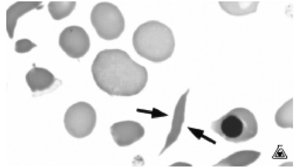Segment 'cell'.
I'll use <instances>...</instances> for the list:
<instances>
[{"label":"cell","mask_w":298,"mask_h":167,"mask_svg":"<svg viewBox=\"0 0 298 167\" xmlns=\"http://www.w3.org/2000/svg\"><path fill=\"white\" fill-rule=\"evenodd\" d=\"M98 87L111 96H130L140 93L148 80V73L125 51L107 49L99 52L91 67Z\"/></svg>","instance_id":"obj_1"},{"label":"cell","mask_w":298,"mask_h":167,"mask_svg":"<svg viewBox=\"0 0 298 167\" xmlns=\"http://www.w3.org/2000/svg\"><path fill=\"white\" fill-rule=\"evenodd\" d=\"M112 138L119 146L130 145L140 139L144 135L145 130L139 122L125 120L113 124L110 127Z\"/></svg>","instance_id":"obj_7"},{"label":"cell","mask_w":298,"mask_h":167,"mask_svg":"<svg viewBox=\"0 0 298 167\" xmlns=\"http://www.w3.org/2000/svg\"><path fill=\"white\" fill-rule=\"evenodd\" d=\"M96 113L89 103L84 101L75 103L66 110L64 123L68 132L77 138L89 135L96 125Z\"/></svg>","instance_id":"obj_5"},{"label":"cell","mask_w":298,"mask_h":167,"mask_svg":"<svg viewBox=\"0 0 298 167\" xmlns=\"http://www.w3.org/2000/svg\"><path fill=\"white\" fill-rule=\"evenodd\" d=\"M132 44L139 55L155 63L162 62L170 58L175 45L171 28L155 20L146 22L137 27L133 34Z\"/></svg>","instance_id":"obj_2"},{"label":"cell","mask_w":298,"mask_h":167,"mask_svg":"<svg viewBox=\"0 0 298 167\" xmlns=\"http://www.w3.org/2000/svg\"><path fill=\"white\" fill-rule=\"evenodd\" d=\"M292 98L284 103L276 111L275 120L277 125L283 128L293 127Z\"/></svg>","instance_id":"obj_12"},{"label":"cell","mask_w":298,"mask_h":167,"mask_svg":"<svg viewBox=\"0 0 298 167\" xmlns=\"http://www.w3.org/2000/svg\"><path fill=\"white\" fill-rule=\"evenodd\" d=\"M261 154L260 152L252 150H244L236 152L231 157L233 166H246L255 161Z\"/></svg>","instance_id":"obj_13"},{"label":"cell","mask_w":298,"mask_h":167,"mask_svg":"<svg viewBox=\"0 0 298 167\" xmlns=\"http://www.w3.org/2000/svg\"><path fill=\"white\" fill-rule=\"evenodd\" d=\"M221 130L229 140L235 143L253 138L258 132V124L254 114L245 108H235L222 120Z\"/></svg>","instance_id":"obj_4"},{"label":"cell","mask_w":298,"mask_h":167,"mask_svg":"<svg viewBox=\"0 0 298 167\" xmlns=\"http://www.w3.org/2000/svg\"><path fill=\"white\" fill-rule=\"evenodd\" d=\"M36 46V45L29 39H21L16 42L15 50L18 53H26L29 51Z\"/></svg>","instance_id":"obj_14"},{"label":"cell","mask_w":298,"mask_h":167,"mask_svg":"<svg viewBox=\"0 0 298 167\" xmlns=\"http://www.w3.org/2000/svg\"><path fill=\"white\" fill-rule=\"evenodd\" d=\"M75 1H50L48 11L53 19L61 20L69 15L75 8Z\"/></svg>","instance_id":"obj_11"},{"label":"cell","mask_w":298,"mask_h":167,"mask_svg":"<svg viewBox=\"0 0 298 167\" xmlns=\"http://www.w3.org/2000/svg\"><path fill=\"white\" fill-rule=\"evenodd\" d=\"M42 3V1H18L9 7L6 11V29L10 38H13L18 19L33 9L41 8Z\"/></svg>","instance_id":"obj_9"},{"label":"cell","mask_w":298,"mask_h":167,"mask_svg":"<svg viewBox=\"0 0 298 167\" xmlns=\"http://www.w3.org/2000/svg\"><path fill=\"white\" fill-rule=\"evenodd\" d=\"M258 1H219L220 7L228 14L234 16H243L256 12Z\"/></svg>","instance_id":"obj_10"},{"label":"cell","mask_w":298,"mask_h":167,"mask_svg":"<svg viewBox=\"0 0 298 167\" xmlns=\"http://www.w3.org/2000/svg\"><path fill=\"white\" fill-rule=\"evenodd\" d=\"M60 47L70 58H79L84 56L90 47L89 37L82 27L71 26L64 29L59 38Z\"/></svg>","instance_id":"obj_6"},{"label":"cell","mask_w":298,"mask_h":167,"mask_svg":"<svg viewBox=\"0 0 298 167\" xmlns=\"http://www.w3.org/2000/svg\"><path fill=\"white\" fill-rule=\"evenodd\" d=\"M90 19L98 35L106 40L117 38L125 29L123 15L116 5L110 2L96 4L91 12Z\"/></svg>","instance_id":"obj_3"},{"label":"cell","mask_w":298,"mask_h":167,"mask_svg":"<svg viewBox=\"0 0 298 167\" xmlns=\"http://www.w3.org/2000/svg\"><path fill=\"white\" fill-rule=\"evenodd\" d=\"M26 82L33 93L40 92L50 88L56 82V79L48 70L34 67L26 74Z\"/></svg>","instance_id":"obj_8"}]
</instances>
